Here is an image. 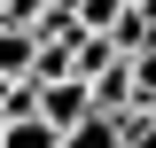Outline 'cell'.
I'll use <instances>...</instances> for the list:
<instances>
[{"label": "cell", "instance_id": "52a82bcc", "mask_svg": "<svg viewBox=\"0 0 156 148\" xmlns=\"http://www.w3.org/2000/svg\"><path fill=\"white\" fill-rule=\"evenodd\" d=\"M47 8H70V0H47Z\"/></svg>", "mask_w": 156, "mask_h": 148}, {"label": "cell", "instance_id": "8992f818", "mask_svg": "<svg viewBox=\"0 0 156 148\" xmlns=\"http://www.w3.org/2000/svg\"><path fill=\"white\" fill-rule=\"evenodd\" d=\"M133 16H140V23H148V31H156V0H133Z\"/></svg>", "mask_w": 156, "mask_h": 148}, {"label": "cell", "instance_id": "3957f363", "mask_svg": "<svg viewBox=\"0 0 156 148\" xmlns=\"http://www.w3.org/2000/svg\"><path fill=\"white\" fill-rule=\"evenodd\" d=\"M55 148H125V132H117L109 117H86V125H78V132H62Z\"/></svg>", "mask_w": 156, "mask_h": 148}, {"label": "cell", "instance_id": "7a4b0ae2", "mask_svg": "<svg viewBox=\"0 0 156 148\" xmlns=\"http://www.w3.org/2000/svg\"><path fill=\"white\" fill-rule=\"evenodd\" d=\"M31 31H0V86H23V78H31Z\"/></svg>", "mask_w": 156, "mask_h": 148}, {"label": "cell", "instance_id": "6da1fadb", "mask_svg": "<svg viewBox=\"0 0 156 148\" xmlns=\"http://www.w3.org/2000/svg\"><path fill=\"white\" fill-rule=\"evenodd\" d=\"M86 117H94V109H86V86H78V78H62V86H39V125L55 132V140H62V132H78Z\"/></svg>", "mask_w": 156, "mask_h": 148}, {"label": "cell", "instance_id": "277c9868", "mask_svg": "<svg viewBox=\"0 0 156 148\" xmlns=\"http://www.w3.org/2000/svg\"><path fill=\"white\" fill-rule=\"evenodd\" d=\"M70 16H78V31H109L125 16V0H70Z\"/></svg>", "mask_w": 156, "mask_h": 148}, {"label": "cell", "instance_id": "5b68a950", "mask_svg": "<svg viewBox=\"0 0 156 148\" xmlns=\"http://www.w3.org/2000/svg\"><path fill=\"white\" fill-rule=\"evenodd\" d=\"M117 132H125V148H156V109H140V117H125Z\"/></svg>", "mask_w": 156, "mask_h": 148}]
</instances>
